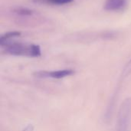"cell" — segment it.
Wrapping results in <instances>:
<instances>
[{
    "label": "cell",
    "instance_id": "cell-1",
    "mask_svg": "<svg viewBox=\"0 0 131 131\" xmlns=\"http://www.w3.org/2000/svg\"><path fill=\"white\" fill-rule=\"evenodd\" d=\"M2 47H5V51L9 54L15 56H27L37 58L41 56V48L38 45H27L22 43H5Z\"/></svg>",
    "mask_w": 131,
    "mask_h": 131
},
{
    "label": "cell",
    "instance_id": "cell-2",
    "mask_svg": "<svg viewBox=\"0 0 131 131\" xmlns=\"http://www.w3.org/2000/svg\"><path fill=\"white\" fill-rule=\"evenodd\" d=\"M130 121L131 98H127L121 106L115 131H129Z\"/></svg>",
    "mask_w": 131,
    "mask_h": 131
},
{
    "label": "cell",
    "instance_id": "cell-3",
    "mask_svg": "<svg viewBox=\"0 0 131 131\" xmlns=\"http://www.w3.org/2000/svg\"><path fill=\"white\" fill-rule=\"evenodd\" d=\"M74 74V71L72 69H64L53 71H40L35 72L34 74L35 77L38 78H54V79H61L65 77L70 76Z\"/></svg>",
    "mask_w": 131,
    "mask_h": 131
},
{
    "label": "cell",
    "instance_id": "cell-4",
    "mask_svg": "<svg viewBox=\"0 0 131 131\" xmlns=\"http://www.w3.org/2000/svg\"><path fill=\"white\" fill-rule=\"evenodd\" d=\"M127 6V0H106L104 8L107 11L117 12L123 10Z\"/></svg>",
    "mask_w": 131,
    "mask_h": 131
},
{
    "label": "cell",
    "instance_id": "cell-5",
    "mask_svg": "<svg viewBox=\"0 0 131 131\" xmlns=\"http://www.w3.org/2000/svg\"><path fill=\"white\" fill-rule=\"evenodd\" d=\"M21 35V33L20 31H9L5 33V35H2L0 38V45H2L5 43H6L9 39L13 38H16V37H19Z\"/></svg>",
    "mask_w": 131,
    "mask_h": 131
},
{
    "label": "cell",
    "instance_id": "cell-6",
    "mask_svg": "<svg viewBox=\"0 0 131 131\" xmlns=\"http://www.w3.org/2000/svg\"><path fill=\"white\" fill-rule=\"evenodd\" d=\"M74 0H33V2H35L50 4V5H56L69 4V3L72 2Z\"/></svg>",
    "mask_w": 131,
    "mask_h": 131
},
{
    "label": "cell",
    "instance_id": "cell-7",
    "mask_svg": "<svg viewBox=\"0 0 131 131\" xmlns=\"http://www.w3.org/2000/svg\"><path fill=\"white\" fill-rule=\"evenodd\" d=\"M13 12L21 16H30L33 15V11L25 7H16L13 9Z\"/></svg>",
    "mask_w": 131,
    "mask_h": 131
},
{
    "label": "cell",
    "instance_id": "cell-8",
    "mask_svg": "<svg viewBox=\"0 0 131 131\" xmlns=\"http://www.w3.org/2000/svg\"><path fill=\"white\" fill-rule=\"evenodd\" d=\"M131 74V60L129 61V62H127V64H126V66L124 67L123 72H122V78H124L126 77H127L128 75H130Z\"/></svg>",
    "mask_w": 131,
    "mask_h": 131
},
{
    "label": "cell",
    "instance_id": "cell-9",
    "mask_svg": "<svg viewBox=\"0 0 131 131\" xmlns=\"http://www.w3.org/2000/svg\"><path fill=\"white\" fill-rule=\"evenodd\" d=\"M22 131H34V127L32 124H28L22 130Z\"/></svg>",
    "mask_w": 131,
    "mask_h": 131
}]
</instances>
